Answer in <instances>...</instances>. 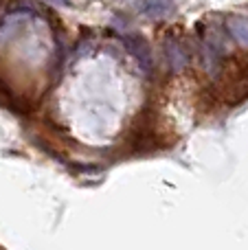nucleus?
<instances>
[{
    "label": "nucleus",
    "instance_id": "obj_1",
    "mask_svg": "<svg viewBox=\"0 0 248 250\" xmlns=\"http://www.w3.org/2000/svg\"><path fill=\"white\" fill-rule=\"evenodd\" d=\"M228 31L233 33V38H235L237 42L248 46V20L246 18H231V20H228Z\"/></svg>",
    "mask_w": 248,
    "mask_h": 250
},
{
    "label": "nucleus",
    "instance_id": "obj_2",
    "mask_svg": "<svg viewBox=\"0 0 248 250\" xmlns=\"http://www.w3.org/2000/svg\"><path fill=\"white\" fill-rule=\"evenodd\" d=\"M167 55H169V62H171V68H185L187 66V55H185V51L178 46V44H169V51H167Z\"/></svg>",
    "mask_w": 248,
    "mask_h": 250
}]
</instances>
